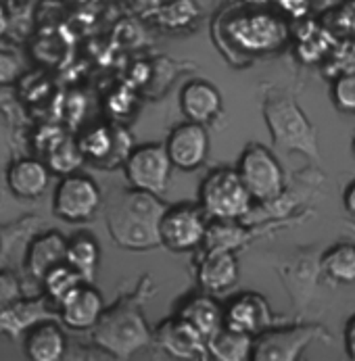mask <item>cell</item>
Listing matches in <instances>:
<instances>
[{"label":"cell","mask_w":355,"mask_h":361,"mask_svg":"<svg viewBox=\"0 0 355 361\" xmlns=\"http://www.w3.org/2000/svg\"><path fill=\"white\" fill-rule=\"evenodd\" d=\"M167 207L157 195L132 188L121 190L107 207V226L113 240L124 249H151L161 245L159 224Z\"/></svg>","instance_id":"obj_1"},{"label":"cell","mask_w":355,"mask_h":361,"mask_svg":"<svg viewBox=\"0 0 355 361\" xmlns=\"http://www.w3.org/2000/svg\"><path fill=\"white\" fill-rule=\"evenodd\" d=\"M263 115L272 140L284 153L299 151L309 157L318 155L315 132L307 121L303 111L295 103L289 92H274L265 99Z\"/></svg>","instance_id":"obj_2"},{"label":"cell","mask_w":355,"mask_h":361,"mask_svg":"<svg viewBox=\"0 0 355 361\" xmlns=\"http://www.w3.org/2000/svg\"><path fill=\"white\" fill-rule=\"evenodd\" d=\"M152 334L140 310L132 301L117 303L113 310L102 311L95 326L97 345L115 357H130L134 351L151 343Z\"/></svg>","instance_id":"obj_3"},{"label":"cell","mask_w":355,"mask_h":361,"mask_svg":"<svg viewBox=\"0 0 355 361\" xmlns=\"http://www.w3.org/2000/svg\"><path fill=\"white\" fill-rule=\"evenodd\" d=\"M251 192L236 169L219 167L205 176L199 186L201 209L213 219H239L251 207Z\"/></svg>","instance_id":"obj_4"},{"label":"cell","mask_w":355,"mask_h":361,"mask_svg":"<svg viewBox=\"0 0 355 361\" xmlns=\"http://www.w3.org/2000/svg\"><path fill=\"white\" fill-rule=\"evenodd\" d=\"M236 171L243 178L253 201H272L282 195L284 171L267 147L259 142L249 145L239 159Z\"/></svg>","instance_id":"obj_5"},{"label":"cell","mask_w":355,"mask_h":361,"mask_svg":"<svg viewBox=\"0 0 355 361\" xmlns=\"http://www.w3.org/2000/svg\"><path fill=\"white\" fill-rule=\"evenodd\" d=\"M172 161L165 151V145H140L132 149V153L124 161V171L132 188L151 192V195H163L169 178H172Z\"/></svg>","instance_id":"obj_6"},{"label":"cell","mask_w":355,"mask_h":361,"mask_svg":"<svg viewBox=\"0 0 355 361\" xmlns=\"http://www.w3.org/2000/svg\"><path fill=\"white\" fill-rule=\"evenodd\" d=\"M101 205V188L82 173H67L54 188L52 211L65 221L78 224L90 219Z\"/></svg>","instance_id":"obj_7"},{"label":"cell","mask_w":355,"mask_h":361,"mask_svg":"<svg viewBox=\"0 0 355 361\" xmlns=\"http://www.w3.org/2000/svg\"><path fill=\"white\" fill-rule=\"evenodd\" d=\"M201 207L195 205H174L167 207V211L161 217L159 224V236L161 245H165L172 251L184 253L201 247L207 234V221Z\"/></svg>","instance_id":"obj_8"},{"label":"cell","mask_w":355,"mask_h":361,"mask_svg":"<svg viewBox=\"0 0 355 361\" xmlns=\"http://www.w3.org/2000/svg\"><path fill=\"white\" fill-rule=\"evenodd\" d=\"M322 334L320 326H282L259 332L253 341V361H295Z\"/></svg>","instance_id":"obj_9"},{"label":"cell","mask_w":355,"mask_h":361,"mask_svg":"<svg viewBox=\"0 0 355 361\" xmlns=\"http://www.w3.org/2000/svg\"><path fill=\"white\" fill-rule=\"evenodd\" d=\"M165 151L172 165L182 171H193L201 167L209 153V136L203 123L191 119L178 123L165 138Z\"/></svg>","instance_id":"obj_10"},{"label":"cell","mask_w":355,"mask_h":361,"mask_svg":"<svg viewBox=\"0 0 355 361\" xmlns=\"http://www.w3.org/2000/svg\"><path fill=\"white\" fill-rule=\"evenodd\" d=\"M157 345L178 360H199L209 357L207 351V338L201 332H197L188 322L174 315L165 322H161L152 334Z\"/></svg>","instance_id":"obj_11"},{"label":"cell","mask_w":355,"mask_h":361,"mask_svg":"<svg viewBox=\"0 0 355 361\" xmlns=\"http://www.w3.org/2000/svg\"><path fill=\"white\" fill-rule=\"evenodd\" d=\"M59 305H61L63 324L73 330L95 328L104 311L101 293L95 286H90L88 282L78 284Z\"/></svg>","instance_id":"obj_12"},{"label":"cell","mask_w":355,"mask_h":361,"mask_svg":"<svg viewBox=\"0 0 355 361\" xmlns=\"http://www.w3.org/2000/svg\"><path fill=\"white\" fill-rule=\"evenodd\" d=\"M224 324L257 336L272 328L270 303L259 293H241L224 307Z\"/></svg>","instance_id":"obj_13"},{"label":"cell","mask_w":355,"mask_h":361,"mask_svg":"<svg viewBox=\"0 0 355 361\" xmlns=\"http://www.w3.org/2000/svg\"><path fill=\"white\" fill-rule=\"evenodd\" d=\"M197 278L207 293L211 295L226 293L239 282V261L228 249L205 251V257L199 263Z\"/></svg>","instance_id":"obj_14"},{"label":"cell","mask_w":355,"mask_h":361,"mask_svg":"<svg viewBox=\"0 0 355 361\" xmlns=\"http://www.w3.org/2000/svg\"><path fill=\"white\" fill-rule=\"evenodd\" d=\"M234 40L249 51H267L278 47L284 40V27L267 15H249L241 17L230 25Z\"/></svg>","instance_id":"obj_15"},{"label":"cell","mask_w":355,"mask_h":361,"mask_svg":"<svg viewBox=\"0 0 355 361\" xmlns=\"http://www.w3.org/2000/svg\"><path fill=\"white\" fill-rule=\"evenodd\" d=\"M180 109L186 119L205 126L219 115L222 94L213 84L205 80H193L180 90Z\"/></svg>","instance_id":"obj_16"},{"label":"cell","mask_w":355,"mask_h":361,"mask_svg":"<svg viewBox=\"0 0 355 361\" xmlns=\"http://www.w3.org/2000/svg\"><path fill=\"white\" fill-rule=\"evenodd\" d=\"M51 180V167L36 159H19L6 171V184L19 199H38Z\"/></svg>","instance_id":"obj_17"},{"label":"cell","mask_w":355,"mask_h":361,"mask_svg":"<svg viewBox=\"0 0 355 361\" xmlns=\"http://www.w3.org/2000/svg\"><path fill=\"white\" fill-rule=\"evenodd\" d=\"M67 338L54 322L38 319L25 330L23 351L32 361H56L65 355Z\"/></svg>","instance_id":"obj_18"},{"label":"cell","mask_w":355,"mask_h":361,"mask_svg":"<svg viewBox=\"0 0 355 361\" xmlns=\"http://www.w3.org/2000/svg\"><path fill=\"white\" fill-rule=\"evenodd\" d=\"M67 245L69 240H65L56 232H47L38 236L36 240H32L28 255H25V265L30 274L36 280H44L49 271L67 261Z\"/></svg>","instance_id":"obj_19"},{"label":"cell","mask_w":355,"mask_h":361,"mask_svg":"<svg viewBox=\"0 0 355 361\" xmlns=\"http://www.w3.org/2000/svg\"><path fill=\"white\" fill-rule=\"evenodd\" d=\"M178 317L188 322L197 332H201L205 338H209L222 324H224V307L213 299L211 293L205 290V295H193L182 301V305L176 311Z\"/></svg>","instance_id":"obj_20"},{"label":"cell","mask_w":355,"mask_h":361,"mask_svg":"<svg viewBox=\"0 0 355 361\" xmlns=\"http://www.w3.org/2000/svg\"><path fill=\"white\" fill-rule=\"evenodd\" d=\"M253 341V334L243 332L239 328H232L228 324H222L207 338V351H209V357H215V360L219 361L251 360Z\"/></svg>","instance_id":"obj_21"},{"label":"cell","mask_w":355,"mask_h":361,"mask_svg":"<svg viewBox=\"0 0 355 361\" xmlns=\"http://www.w3.org/2000/svg\"><path fill=\"white\" fill-rule=\"evenodd\" d=\"M322 271L326 278L339 284L355 282V245L351 243H337L322 255Z\"/></svg>","instance_id":"obj_22"},{"label":"cell","mask_w":355,"mask_h":361,"mask_svg":"<svg viewBox=\"0 0 355 361\" xmlns=\"http://www.w3.org/2000/svg\"><path fill=\"white\" fill-rule=\"evenodd\" d=\"M99 257H101V251H99V245L92 236L88 234H78L69 240L67 245V263L71 267H76L86 282L92 280L95 276V269L99 265Z\"/></svg>","instance_id":"obj_23"},{"label":"cell","mask_w":355,"mask_h":361,"mask_svg":"<svg viewBox=\"0 0 355 361\" xmlns=\"http://www.w3.org/2000/svg\"><path fill=\"white\" fill-rule=\"evenodd\" d=\"M82 159H84V153L80 145L73 142L71 138L59 136L47 149V165L51 167V171H56L61 176L73 173L82 165Z\"/></svg>","instance_id":"obj_24"},{"label":"cell","mask_w":355,"mask_h":361,"mask_svg":"<svg viewBox=\"0 0 355 361\" xmlns=\"http://www.w3.org/2000/svg\"><path fill=\"white\" fill-rule=\"evenodd\" d=\"M236 219H215L211 226H207V234H205V251H213V249H228L232 251L234 247H239L247 234L243 230V226L234 224Z\"/></svg>","instance_id":"obj_25"},{"label":"cell","mask_w":355,"mask_h":361,"mask_svg":"<svg viewBox=\"0 0 355 361\" xmlns=\"http://www.w3.org/2000/svg\"><path fill=\"white\" fill-rule=\"evenodd\" d=\"M42 282H44L47 293L51 295L56 303H61L78 284H82V282H86V280H84V276H82L76 267H71V265L65 261V263L56 265L52 271H49V274L44 276Z\"/></svg>","instance_id":"obj_26"},{"label":"cell","mask_w":355,"mask_h":361,"mask_svg":"<svg viewBox=\"0 0 355 361\" xmlns=\"http://www.w3.org/2000/svg\"><path fill=\"white\" fill-rule=\"evenodd\" d=\"M332 103L343 113H355V69L343 71L335 78Z\"/></svg>","instance_id":"obj_27"},{"label":"cell","mask_w":355,"mask_h":361,"mask_svg":"<svg viewBox=\"0 0 355 361\" xmlns=\"http://www.w3.org/2000/svg\"><path fill=\"white\" fill-rule=\"evenodd\" d=\"M21 299L19 280L11 271H0V313Z\"/></svg>","instance_id":"obj_28"},{"label":"cell","mask_w":355,"mask_h":361,"mask_svg":"<svg viewBox=\"0 0 355 361\" xmlns=\"http://www.w3.org/2000/svg\"><path fill=\"white\" fill-rule=\"evenodd\" d=\"M21 75V63L15 54L0 51V86L15 82Z\"/></svg>","instance_id":"obj_29"},{"label":"cell","mask_w":355,"mask_h":361,"mask_svg":"<svg viewBox=\"0 0 355 361\" xmlns=\"http://www.w3.org/2000/svg\"><path fill=\"white\" fill-rule=\"evenodd\" d=\"M335 25L345 34H355V0H345L335 11Z\"/></svg>","instance_id":"obj_30"},{"label":"cell","mask_w":355,"mask_h":361,"mask_svg":"<svg viewBox=\"0 0 355 361\" xmlns=\"http://www.w3.org/2000/svg\"><path fill=\"white\" fill-rule=\"evenodd\" d=\"M191 6H195L193 0H174V2L163 11V17H167V21H169L172 25L186 23L188 17L197 13V11H186V8H191Z\"/></svg>","instance_id":"obj_31"},{"label":"cell","mask_w":355,"mask_h":361,"mask_svg":"<svg viewBox=\"0 0 355 361\" xmlns=\"http://www.w3.org/2000/svg\"><path fill=\"white\" fill-rule=\"evenodd\" d=\"M345 351L349 360L355 361V313L347 319V326H345Z\"/></svg>","instance_id":"obj_32"},{"label":"cell","mask_w":355,"mask_h":361,"mask_svg":"<svg viewBox=\"0 0 355 361\" xmlns=\"http://www.w3.org/2000/svg\"><path fill=\"white\" fill-rule=\"evenodd\" d=\"M345 207L355 215V182L349 184V188L345 190Z\"/></svg>","instance_id":"obj_33"},{"label":"cell","mask_w":355,"mask_h":361,"mask_svg":"<svg viewBox=\"0 0 355 361\" xmlns=\"http://www.w3.org/2000/svg\"><path fill=\"white\" fill-rule=\"evenodd\" d=\"M6 27H8V15H6V8L0 4V38L4 36Z\"/></svg>","instance_id":"obj_34"},{"label":"cell","mask_w":355,"mask_h":361,"mask_svg":"<svg viewBox=\"0 0 355 361\" xmlns=\"http://www.w3.org/2000/svg\"><path fill=\"white\" fill-rule=\"evenodd\" d=\"M354 153H355V138H354Z\"/></svg>","instance_id":"obj_35"}]
</instances>
